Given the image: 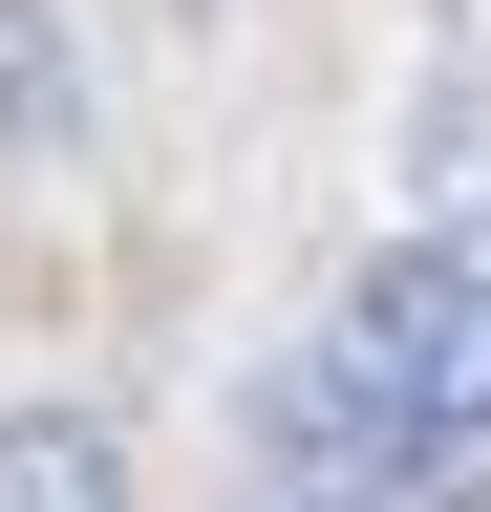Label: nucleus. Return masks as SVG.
Returning <instances> with one entry per match:
<instances>
[{
  "label": "nucleus",
  "mask_w": 491,
  "mask_h": 512,
  "mask_svg": "<svg viewBox=\"0 0 491 512\" xmlns=\"http://www.w3.org/2000/svg\"><path fill=\"white\" fill-rule=\"evenodd\" d=\"M321 363H342L385 427H427V448H491V235H406V256H363Z\"/></svg>",
  "instance_id": "f257e3e1"
},
{
  "label": "nucleus",
  "mask_w": 491,
  "mask_h": 512,
  "mask_svg": "<svg viewBox=\"0 0 491 512\" xmlns=\"http://www.w3.org/2000/svg\"><path fill=\"white\" fill-rule=\"evenodd\" d=\"M0 512H129V448L86 406H0Z\"/></svg>",
  "instance_id": "f03ea898"
},
{
  "label": "nucleus",
  "mask_w": 491,
  "mask_h": 512,
  "mask_svg": "<svg viewBox=\"0 0 491 512\" xmlns=\"http://www.w3.org/2000/svg\"><path fill=\"white\" fill-rule=\"evenodd\" d=\"M0 128H22V150H65V128H86V64L43 43V0H0Z\"/></svg>",
  "instance_id": "7ed1b4c3"
}]
</instances>
